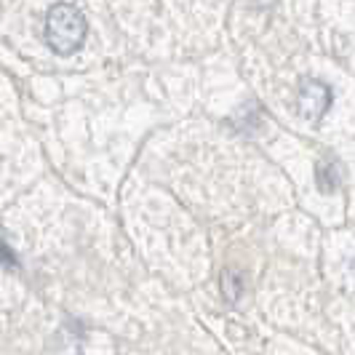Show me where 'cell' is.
I'll use <instances>...</instances> for the list:
<instances>
[{
  "label": "cell",
  "mask_w": 355,
  "mask_h": 355,
  "mask_svg": "<svg viewBox=\"0 0 355 355\" xmlns=\"http://www.w3.org/2000/svg\"><path fill=\"white\" fill-rule=\"evenodd\" d=\"M89 33L86 17L70 6V3H56L46 14V43L51 46L53 53L59 56H70L75 53Z\"/></svg>",
  "instance_id": "cell-1"
},
{
  "label": "cell",
  "mask_w": 355,
  "mask_h": 355,
  "mask_svg": "<svg viewBox=\"0 0 355 355\" xmlns=\"http://www.w3.org/2000/svg\"><path fill=\"white\" fill-rule=\"evenodd\" d=\"M297 107L307 121H318L326 115V110L331 107V91L320 80H304L300 86V96H297Z\"/></svg>",
  "instance_id": "cell-2"
},
{
  "label": "cell",
  "mask_w": 355,
  "mask_h": 355,
  "mask_svg": "<svg viewBox=\"0 0 355 355\" xmlns=\"http://www.w3.org/2000/svg\"><path fill=\"white\" fill-rule=\"evenodd\" d=\"M315 179H318V187L323 193H334L339 187V179H342V171L334 160H320L318 171H315Z\"/></svg>",
  "instance_id": "cell-3"
},
{
  "label": "cell",
  "mask_w": 355,
  "mask_h": 355,
  "mask_svg": "<svg viewBox=\"0 0 355 355\" xmlns=\"http://www.w3.org/2000/svg\"><path fill=\"white\" fill-rule=\"evenodd\" d=\"M222 291H225L227 302L235 304L241 300V294H243V275L238 270H225L222 272Z\"/></svg>",
  "instance_id": "cell-4"
},
{
  "label": "cell",
  "mask_w": 355,
  "mask_h": 355,
  "mask_svg": "<svg viewBox=\"0 0 355 355\" xmlns=\"http://www.w3.org/2000/svg\"><path fill=\"white\" fill-rule=\"evenodd\" d=\"M0 265L19 267V259H17V254H14V249H11L8 243H3V241H0Z\"/></svg>",
  "instance_id": "cell-5"
}]
</instances>
